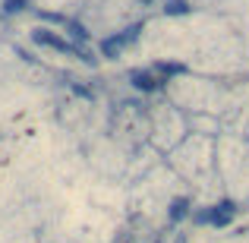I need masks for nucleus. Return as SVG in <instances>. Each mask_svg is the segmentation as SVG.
<instances>
[{"instance_id": "1", "label": "nucleus", "mask_w": 249, "mask_h": 243, "mask_svg": "<svg viewBox=\"0 0 249 243\" xmlns=\"http://www.w3.org/2000/svg\"><path fill=\"white\" fill-rule=\"evenodd\" d=\"M32 41L35 44H41V48H51V51H60V54H73V57H79V60L85 63H95L89 54L79 48V44H73V41H67V38H60L57 32H48V29H35L32 32Z\"/></svg>"}, {"instance_id": "2", "label": "nucleus", "mask_w": 249, "mask_h": 243, "mask_svg": "<svg viewBox=\"0 0 249 243\" xmlns=\"http://www.w3.org/2000/svg\"><path fill=\"white\" fill-rule=\"evenodd\" d=\"M139 32H142V25L136 22V25H129V29L117 32V35H107V38L101 41V54H104V60H117V57L123 54V48H129V44L139 38Z\"/></svg>"}, {"instance_id": "3", "label": "nucleus", "mask_w": 249, "mask_h": 243, "mask_svg": "<svg viewBox=\"0 0 249 243\" xmlns=\"http://www.w3.org/2000/svg\"><path fill=\"white\" fill-rule=\"evenodd\" d=\"M237 215L233 202H218V206L205 208V212H196V224H212V227H227Z\"/></svg>"}, {"instance_id": "4", "label": "nucleus", "mask_w": 249, "mask_h": 243, "mask_svg": "<svg viewBox=\"0 0 249 243\" xmlns=\"http://www.w3.org/2000/svg\"><path fill=\"white\" fill-rule=\"evenodd\" d=\"M129 82L139 92H161L164 89V79H161L155 70H133V73H129Z\"/></svg>"}, {"instance_id": "5", "label": "nucleus", "mask_w": 249, "mask_h": 243, "mask_svg": "<svg viewBox=\"0 0 249 243\" xmlns=\"http://www.w3.org/2000/svg\"><path fill=\"white\" fill-rule=\"evenodd\" d=\"M170 221H183V218H186V215H189V199H186V196H183V199H174V202H170Z\"/></svg>"}, {"instance_id": "6", "label": "nucleus", "mask_w": 249, "mask_h": 243, "mask_svg": "<svg viewBox=\"0 0 249 243\" xmlns=\"http://www.w3.org/2000/svg\"><path fill=\"white\" fill-rule=\"evenodd\" d=\"M152 70H155L158 76H180V73H186V67H183V63H167V60L155 63Z\"/></svg>"}, {"instance_id": "7", "label": "nucleus", "mask_w": 249, "mask_h": 243, "mask_svg": "<svg viewBox=\"0 0 249 243\" xmlns=\"http://www.w3.org/2000/svg\"><path fill=\"white\" fill-rule=\"evenodd\" d=\"M164 13H167V16H186L189 3H186V0H170V3L164 6Z\"/></svg>"}, {"instance_id": "8", "label": "nucleus", "mask_w": 249, "mask_h": 243, "mask_svg": "<svg viewBox=\"0 0 249 243\" xmlns=\"http://www.w3.org/2000/svg\"><path fill=\"white\" fill-rule=\"evenodd\" d=\"M70 35L79 38V41H85V38H89V32H85V25H79V22H70Z\"/></svg>"}, {"instance_id": "9", "label": "nucleus", "mask_w": 249, "mask_h": 243, "mask_svg": "<svg viewBox=\"0 0 249 243\" xmlns=\"http://www.w3.org/2000/svg\"><path fill=\"white\" fill-rule=\"evenodd\" d=\"M3 10L6 13H19V10H25V0H3Z\"/></svg>"}, {"instance_id": "10", "label": "nucleus", "mask_w": 249, "mask_h": 243, "mask_svg": "<svg viewBox=\"0 0 249 243\" xmlns=\"http://www.w3.org/2000/svg\"><path fill=\"white\" fill-rule=\"evenodd\" d=\"M177 243H186V240H183V237H177Z\"/></svg>"}, {"instance_id": "11", "label": "nucleus", "mask_w": 249, "mask_h": 243, "mask_svg": "<svg viewBox=\"0 0 249 243\" xmlns=\"http://www.w3.org/2000/svg\"><path fill=\"white\" fill-rule=\"evenodd\" d=\"M139 3H152V0H139Z\"/></svg>"}]
</instances>
